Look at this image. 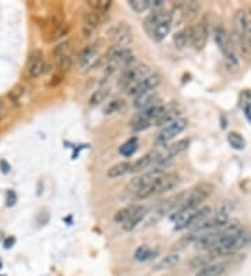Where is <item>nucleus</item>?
Returning <instances> with one entry per match:
<instances>
[{"instance_id": "nucleus-1", "label": "nucleus", "mask_w": 251, "mask_h": 276, "mask_svg": "<svg viewBox=\"0 0 251 276\" xmlns=\"http://www.w3.org/2000/svg\"><path fill=\"white\" fill-rule=\"evenodd\" d=\"M166 105H163L161 102H158L155 105H152L150 108L138 110V113L133 116V119L130 121V126L133 128V131H144L151 126H155L156 121L161 119V116L165 113Z\"/></svg>"}, {"instance_id": "nucleus-2", "label": "nucleus", "mask_w": 251, "mask_h": 276, "mask_svg": "<svg viewBox=\"0 0 251 276\" xmlns=\"http://www.w3.org/2000/svg\"><path fill=\"white\" fill-rule=\"evenodd\" d=\"M235 25L236 32L235 38L238 42L242 53L249 54L251 52V15L247 10H239L235 15Z\"/></svg>"}, {"instance_id": "nucleus-3", "label": "nucleus", "mask_w": 251, "mask_h": 276, "mask_svg": "<svg viewBox=\"0 0 251 276\" xmlns=\"http://www.w3.org/2000/svg\"><path fill=\"white\" fill-rule=\"evenodd\" d=\"M180 183V176L177 173H163L156 182H154L151 186L141 190L140 193H137V200H147L150 197L159 196L166 191L176 189Z\"/></svg>"}, {"instance_id": "nucleus-4", "label": "nucleus", "mask_w": 251, "mask_h": 276, "mask_svg": "<svg viewBox=\"0 0 251 276\" xmlns=\"http://www.w3.org/2000/svg\"><path fill=\"white\" fill-rule=\"evenodd\" d=\"M214 34H215V42H217L218 47L224 54L226 66L229 68H238L239 59L235 52V47H233V40L229 32L226 31V28L224 25H218Z\"/></svg>"}, {"instance_id": "nucleus-5", "label": "nucleus", "mask_w": 251, "mask_h": 276, "mask_svg": "<svg viewBox=\"0 0 251 276\" xmlns=\"http://www.w3.org/2000/svg\"><path fill=\"white\" fill-rule=\"evenodd\" d=\"M151 67L144 63H136L130 66L126 70H123L120 78H119V87L123 88L126 92L130 91L133 87H136L138 82L145 80L148 75H151Z\"/></svg>"}, {"instance_id": "nucleus-6", "label": "nucleus", "mask_w": 251, "mask_h": 276, "mask_svg": "<svg viewBox=\"0 0 251 276\" xmlns=\"http://www.w3.org/2000/svg\"><path fill=\"white\" fill-rule=\"evenodd\" d=\"M214 190H215L214 184H211V183H200L194 189H191L189 191L187 198L184 200L183 205L177 209L176 212H179V211H193V209L201 208V204L204 201H207L212 196Z\"/></svg>"}, {"instance_id": "nucleus-7", "label": "nucleus", "mask_w": 251, "mask_h": 276, "mask_svg": "<svg viewBox=\"0 0 251 276\" xmlns=\"http://www.w3.org/2000/svg\"><path fill=\"white\" fill-rule=\"evenodd\" d=\"M187 124H189L187 119L180 117V119H177L176 121H173V123H170L168 126H165V127H162V130L156 134L155 140H154V144H155L156 147H166L172 140L176 138V135H179L182 131L186 130Z\"/></svg>"}, {"instance_id": "nucleus-8", "label": "nucleus", "mask_w": 251, "mask_h": 276, "mask_svg": "<svg viewBox=\"0 0 251 276\" xmlns=\"http://www.w3.org/2000/svg\"><path fill=\"white\" fill-rule=\"evenodd\" d=\"M163 173H165L163 169L161 168V166H158V168L152 169V170L147 172V173H143V175L137 176L134 179H131V180L127 183L126 190H127V193L137 194V193H140L141 190H144L145 187L151 186L154 182H156Z\"/></svg>"}, {"instance_id": "nucleus-9", "label": "nucleus", "mask_w": 251, "mask_h": 276, "mask_svg": "<svg viewBox=\"0 0 251 276\" xmlns=\"http://www.w3.org/2000/svg\"><path fill=\"white\" fill-rule=\"evenodd\" d=\"M108 38L113 46L127 47L133 42V31L127 22H119L108 31Z\"/></svg>"}, {"instance_id": "nucleus-10", "label": "nucleus", "mask_w": 251, "mask_h": 276, "mask_svg": "<svg viewBox=\"0 0 251 276\" xmlns=\"http://www.w3.org/2000/svg\"><path fill=\"white\" fill-rule=\"evenodd\" d=\"M99 59V46L96 43H91L84 47L81 53L78 54V66L82 71H87L89 68L96 67Z\"/></svg>"}, {"instance_id": "nucleus-11", "label": "nucleus", "mask_w": 251, "mask_h": 276, "mask_svg": "<svg viewBox=\"0 0 251 276\" xmlns=\"http://www.w3.org/2000/svg\"><path fill=\"white\" fill-rule=\"evenodd\" d=\"M190 145V140L184 138L180 141L175 142L172 145H166V148L163 149V152H158V158H156V165H165L166 162L172 161L173 158H176L177 155H180L182 152H184L186 149L189 148Z\"/></svg>"}, {"instance_id": "nucleus-12", "label": "nucleus", "mask_w": 251, "mask_h": 276, "mask_svg": "<svg viewBox=\"0 0 251 276\" xmlns=\"http://www.w3.org/2000/svg\"><path fill=\"white\" fill-rule=\"evenodd\" d=\"M162 82V75L154 73V74L148 75L145 80L141 82H138L136 87H133L130 91H127V94L130 96H138V95H143L145 92H150V91H155L156 88L159 87V84Z\"/></svg>"}, {"instance_id": "nucleus-13", "label": "nucleus", "mask_w": 251, "mask_h": 276, "mask_svg": "<svg viewBox=\"0 0 251 276\" xmlns=\"http://www.w3.org/2000/svg\"><path fill=\"white\" fill-rule=\"evenodd\" d=\"M208 35H210V27L207 24V20L204 18L200 21L197 25L193 27V36H191V46L196 50H203L207 40H208Z\"/></svg>"}, {"instance_id": "nucleus-14", "label": "nucleus", "mask_w": 251, "mask_h": 276, "mask_svg": "<svg viewBox=\"0 0 251 276\" xmlns=\"http://www.w3.org/2000/svg\"><path fill=\"white\" fill-rule=\"evenodd\" d=\"M45 71V60L41 50H34L28 56L27 73L31 78H38Z\"/></svg>"}, {"instance_id": "nucleus-15", "label": "nucleus", "mask_w": 251, "mask_h": 276, "mask_svg": "<svg viewBox=\"0 0 251 276\" xmlns=\"http://www.w3.org/2000/svg\"><path fill=\"white\" fill-rule=\"evenodd\" d=\"M101 25V15L95 11H85L82 14V34L89 38L96 28Z\"/></svg>"}, {"instance_id": "nucleus-16", "label": "nucleus", "mask_w": 251, "mask_h": 276, "mask_svg": "<svg viewBox=\"0 0 251 276\" xmlns=\"http://www.w3.org/2000/svg\"><path fill=\"white\" fill-rule=\"evenodd\" d=\"M156 158H158V151H150V152L145 154L143 158H140V159H137V161H134L131 163L130 173H133V175L141 173L143 170L150 168L152 163H155Z\"/></svg>"}, {"instance_id": "nucleus-17", "label": "nucleus", "mask_w": 251, "mask_h": 276, "mask_svg": "<svg viewBox=\"0 0 251 276\" xmlns=\"http://www.w3.org/2000/svg\"><path fill=\"white\" fill-rule=\"evenodd\" d=\"M159 101L158 95H156L155 91H150V92H145L143 95H138L134 98V108L138 109V110H144V109L150 108L152 105H155Z\"/></svg>"}, {"instance_id": "nucleus-18", "label": "nucleus", "mask_w": 251, "mask_h": 276, "mask_svg": "<svg viewBox=\"0 0 251 276\" xmlns=\"http://www.w3.org/2000/svg\"><path fill=\"white\" fill-rule=\"evenodd\" d=\"M177 119H180V110L177 108V105L175 103H170V105H166V110L165 113L161 116V119L156 121L155 126H161V127H165L170 123L176 121Z\"/></svg>"}, {"instance_id": "nucleus-19", "label": "nucleus", "mask_w": 251, "mask_h": 276, "mask_svg": "<svg viewBox=\"0 0 251 276\" xmlns=\"http://www.w3.org/2000/svg\"><path fill=\"white\" fill-rule=\"evenodd\" d=\"M180 263V256L176 254V253H172V254H168V256H165L163 258H161L158 263L154 264V267H152V270L154 271H168L170 268H173V267H176L177 264Z\"/></svg>"}, {"instance_id": "nucleus-20", "label": "nucleus", "mask_w": 251, "mask_h": 276, "mask_svg": "<svg viewBox=\"0 0 251 276\" xmlns=\"http://www.w3.org/2000/svg\"><path fill=\"white\" fill-rule=\"evenodd\" d=\"M191 36H193V25L177 31L173 35V43L177 49H184L187 45H191Z\"/></svg>"}, {"instance_id": "nucleus-21", "label": "nucleus", "mask_w": 251, "mask_h": 276, "mask_svg": "<svg viewBox=\"0 0 251 276\" xmlns=\"http://www.w3.org/2000/svg\"><path fill=\"white\" fill-rule=\"evenodd\" d=\"M147 215H148V212H147V208L145 207H143V205H140V208L137 209L136 214L130 218L127 222L124 223V225H122L123 226V230L124 232H131V230H134L140 225V223L143 222L144 219L147 218Z\"/></svg>"}, {"instance_id": "nucleus-22", "label": "nucleus", "mask_w": 251, "mask_h": 276, "mask_svg": "<svg viewBox=\"0 0 251 276\" xmlns=\"http://www.w3.org/2000/svg\"><path fill=\"white\" fill-rule=\"evenodd\" d=\"M159 256V250H152L147 246H140L134 251V260L137 263H147Z\"/></svg>"}, {"instance_id": "nucleus-23", "label": "nucleus", "mask_w": 251, "mask_h": 276, "mask_svg": "<svg viewBox=\"0 0 251 276\" xmlns=\"http://www.w3.org/2000/svg\"><path fill=\"white\" fill-rule=\"evenodd\" d=\"M228 270L225 264H210L201 270L196 271V276H222Z\"/></svg>"}, {"instance_id": "nucleus-24", "label": "nucleus", "mask_w": 251, "mask_h": 276, "mask_svg": "<svg viewBox=\"0 0 251 276\" xmlns=\"http://www.w3.org/2000/svg\"><path fill=\"white\" fill-rule=\"evenodd\" d=\"M130 169H131L130 162H119V163L113 165L112 168H109L106 175H108L109 179H119V177L130 173Z\"/></svg>"}, {"instance_id": "nucleus-25", "label": "nucleus", "mask_w": 251, "mask_h": 276, "mask_svg": "<svg viewBox=\"0 0 251 276\" xmlns=\"http://www.w3.org/2000/svg\"><path fill=\"white\" fill-rule=\"evenodd\" d=\"M88 7L92 10V11H95L96 14H99V15H105L106 13H109V10L112 8L113 6V1H110V0H89Z\"/></svg>"}, {"instance_id": "nucleus-26", "label": "nucleus", "mask_w": 251, "mask_h": 276, "mask_svg": "<svg viewBox=\"0 0 251 276\" xmlns=\"http://www.w3.org/2000/svg\"><path fill=\"white\" fill-rule=\"evenodd\" d=\"M138 208H140V205H129V207H126V208H122L120 211L116 212L115 216H113V221H115L116 223L124 225L131 216L136 214V211Z\"/></svg>"}, {"instance_id": "nucleus-27", "label": "nucleus", "mask_w": 251, "mask_h": 276, "mask_svg": "<svg viewBox=\"0 0 251 276\" xmlns=\"http://www.w3.org/2000/svg\"><path fill=\"white\" fill-rule=\"evenodd\" d=\"M170 29H172V22H170V17H168V18H165V20L156 27L155 32H154L151 39H154L155 42H161V40H163L168 36Z\"/></svg>"}, {"instance_id": "nucleus-28", "label": "nucleus", "mask_w": 251, "mask_h": 276, "mask_svg": "<svg viewBox=\"0 0 251 276\" xmlns=\"http://www.w3.org/2000/svg\"><path fill=\"white\" fill-rule=\"evenodd\" d=\"M170 22H172V27H179L182 22L184 21V10H183V1L182 3H176L173 4L169 11Z\"/></svg>"}, {"instance_id": "nucleus-29", "label": "nucleus", "mask_w": 251, "mask_h": 276, "mask_svg": "<svg viewBox=\"0 0 251 276\" xmlns=\"http://www.w3.org/2000/svg\"><path fill=\"white\" fill-rule=\"evenodd\" d=\"M200 3L197 1H183V10H184V20L194 21L198 17L200 13Z\"/></svg>"}, {"instance_id": "nucleus-30", "label": "nucleus", "mask_w": 251, "mask_h": 276, "mask_svg": "<svg viewBox=\"0 0 251 276\" xmlns=\"http://www.w3.org/2000/svg\"><path fill=\"white\" fill-rule=\"evenodd\" d=\"M109 94H110V87H109V85H102V87L98 88L96 91H94V94L91 95V98H89V105H91V106L99 105V103H102V102L108 98Z\"/></svg>"}, {"instance_id": "nucleus-31", "label": "nucleus", "mask_w": 251, "mask_h": 276, "mask_svg": "<svg viewBox=\"0 0 251 276\" xmlns=\"http://www.w3.org/2000/svg\"><path fill=\"white\" fill-rule=\"evenodd\" d=\"M137 149H138V138L137 137H131L130 140L123 144L122 147L119 148V152H120V155L126 156V158H130V156H133L137 152Z\"/></svg>"}, {"instance_id": "nucleus-32", "label": "nucleus", "mask_w": 251, "mask_h": 276, "mask_svg": "<svg viewBox=\"0 0 251 276\" xmlns=\"http://www.w3.org/2000/svg\"><path fill=\"white\" fill-rule=\"evenodd\" d=\"M228 142L231 144V147L236 151H243L246 148V140L243 135L238 131H232L228 134Z\"/></svg>"}, {"instance_id": "nucleus-33", "label": "nucleus", "mask_w": 251, "mask_h": 276, "mask_svg": "<svg viewBox=\"0 0 251 276\" xmlns=\"http://www.w3.org/2000/svg\"><path fill=\"white\" fill-rule=\"evenodd\" d=\"M212 260H215L214 257L211 256L210 253L207 254V256H198V257H194L193 260L190 261V268H193V270H201V268H204V267H207V265H210V264H212Z\"/></svg>"}, {"instance_id": "nucleus-34", "label": "nucleus", "mask_w": 251, "mask_h": 276, "mask_svg": "<svg viewBox=\"0 0 251 276\" xmlns=\"http://www.w3.org/2000/svg\"><path fill=\"white\" fill-rule=\"evenodd\" d=\"M70 32V25L66 24V22H63L60 25H57V27H54L52 29V32L49 34L48 40L49 42H54V40H59L61 38H64L66 35Z\"/></svg>"}, {"instance_id": "nucleus-35", "label": "nucleus", "mask_w": 251, "mask_h": 276, "mask_svg": "<svg viewBox=\"0 0 251 276\" xmlns=\"http://www.w3.org/2000/svg\"><path fill=\"white\" fill-rule=\"evenodd\" d=\"M129 7L134 13H144L151 8V0H130Z\"/></svg>"}, {"instance_id": "nucleus-36", "label": "nucleus", "mask_w": 251, "mask_h": 276, "mask_svg": "<svg viewBox=\"0 0 251 276\" xmlns=\"http://www.w3.org/2000/svg\"><path fill=\"white\" fill-rule=\"evenodd\" d=\"M126 108V102L123 99H115V101L109 102V105L105 108V115H113V113H119L123 109Z\"/></svg>"}, {"instance_id": "nucleus-37", "label": "nucleus", "mask_w": 251, "mask_h": 276, "mask_svg": "<svg viewBox=\"0 0 251 276\" xmlns=\"http://www.w3.org/2000/svg\"><path fill=\"white\" fill-rule=\"evenodd\" d=\"M70 45H71V43H70V40L60 42L59 45H56V46L53 47V54L57 57V59L61 57V56H67V54H70V49H71Z\"/></svg>"}, {"instance_id": "nucleus-38", "label": "nucleus", "mask_w": 251, "mask_h": 276, "mask_svg": "<svg viewBox=\"0 0 251 276\" xmlns=\"http://www.w3.org/2000/svg\"><path fill=\"white\" fill-rule=\"evenodd\" d=\"M73 66V59H71V56L67 54V56H61L57 59V67L60 71H68L70 68Z\"/></svg>"}, {"instance_id": "nucleus-39", "label": "nucleus", "mask_w": 251, "mask_h": 276, "mask_svg": "<svg viewBox=\"0 0 251 276\" xmlns=\"http://www.w3.org/2000/svg\"><path fill=\"white\" fill-rule=\"evenodd\" d=\"M25 94V89L22 87H17L14 88L13 91L10 92V98H11V101L14 102V103H20L21 98H22V95Z\"/></svg>"}, {"instance_id": "nucleus-40", "label": "nucleus", "mask_w": 251, "mask_h": 276, "mask_svg": "<svg viewBox=\"0 0 251 276\" xmlns=\"http://www.w3.org/2000/svg\"><path fill=\"white\" fill-rule=\"evenodd\" d=\"M17 202V194L14 190H8L7 191V200H6V207H14Z\"/></svg>"}, {"instance_id": "nucleus-41", "label": "nucleus", "mask_w": 251, "mask_h": 276, "mask_svg": "<svg viewBox=\"0 0 251 276\" xmlns=\"http://www.w3.org/2000/svg\"><path fill=\"white\" fill-rule=\"evenodd\" d=\"M15 244V237L13 236H8L7 239H4V242H3V247L6 250L13 249V246Z\"/></svg>"}, {"instance_id": "nucleus-42", "label": "nucleus", "mask_w": 251, "mask_h": 276, "mask_svg": "<svg viewBox=\"0 0 251 276\" xmlns=\"http://www.w3.org/2000/svg\"><path fill=\"white\" fill-rule=\"evenodd\" d=\"M243 112H245L247 120L251 123V102H245V106H243Z\"/></svg>"}, {"instance_id": "nucleus-43", "label": "nucleus", "mask_w": 251, "mask_h": 276, "mask_svg": "<svg viewBox=\"0 0 251 276\" xmlns=\"http://www.w3.org/2000/svg\"><path fill=\"white\" fill-rule=\"evenodd\" d=\"M0 169H1V173L6 175V173L10 172V165H8L4 159H1V161H0Z\"/></svg>"}, {"instance_id": "nucleus-44", "label": "nucleus", "mask_w": 251, "mask_h": 276, "mask_svg": "<svg viewBox=\"0 0 251 276\" xmlns=\"http://www.w3.org/2000/svg\"><path fill=\"white\" fill-rule=\"evenodd\" d=\"M4 110H6V103L3 99H0V120H1V117L4 116Z\"/></svg>"}, {"instance_id": "nucleus-45", "label": "nucleus", "mask_w": 251, "mask_h": 276, "mask_svg": "<svg viewBox=\"0 0 251 276\" xmlns=\"http://www.w3.org/2000/svg\"><path fill=\"white\" fill-rule=\"evenodd\" d=\"M0 242H4V235H3L1 230H0Z\"/></svg>"}]
</instances>
